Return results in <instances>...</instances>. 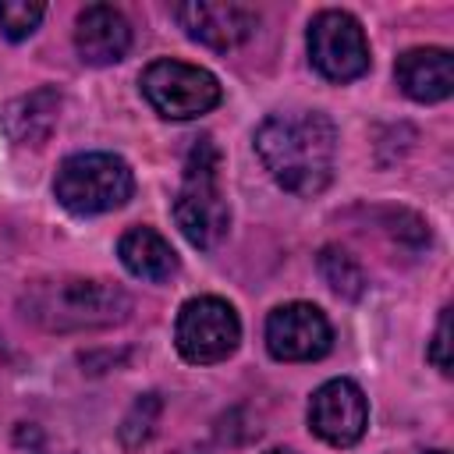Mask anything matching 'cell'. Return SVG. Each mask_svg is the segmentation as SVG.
<instances>
[{"label": "cell", "mask_w": 454, "mask_h": 454, "mask_svg": "<svg viewBox=\"0 0 454 454\" xmlns=\"http://www.w3.org/2000/svg\"><path fill=\"white\" fill-rule=\"evenodd\" d=\"M255 153L291 195H319L333 177L337 128L319 110L270 114L255 131Z\"/></svg>", "instance_id": "cell-1"}, {"label": "cell", "mask_w": 454, "mask_h": 454, "mask_svg": "<svg viewBox=\"0 0 454 454\" xmlns=\"http://www.w3.org/2000/svg\"><path fill=\"white\" fill-rule=\"evenodd\" d=\"M21 309L32 323L53 333L103 330L128 316L131 298L124 287L92 277H50L35 280L21 294Z\"/></svg>", "instance_id": "cell-2"}, {"label": "cell", "mask_w": 454, "mask_h": 454, "mask_svg": "<svg viewBox=\"0 0 454 454\" xmlns=\"http://www.w3.org/2000/svg\"><path fill=\"white\" fill-rule=\"evenodd\" d=\"M174 220L195 248H216L231 231V206L220 188V153L209 138H199L184 163V177L174 199Z\"/></svg>", "instance_id": "cell-3"}, {"label": "cell", "mask_w": 454, "mask_h": 454, "mask_svg": "<svg viewBox=\"0 0 454 454\" xmlns=\"http://www.w3.org/2000/svg\"><path fill=\"white\" fill-rule=\"evenodd\" d=\"M135 192L131 167L114 153H74L57 167L53 195L74 216H96L124 206Z\"/></svg>", "instance_id": "cell-4"}, {"label": "cell", "mask_w": 454, "mask_h": 454, "mask_svg": "<svg viewBox=\"0 0 454 454\" xmlns=\"http://www.w3.org/2000/svg\"><path fill=\"white\" fill-rule=\"evenodd\" d=\"M142 96L145 103L167 117V121H192V117H202L209 114L220 99H223V89L216 82L213 71L199 67V64H184V60H153L142 78Z\"/></svg>", "instance_id": "cell-5"}, {"label": "cell", "mask_w": 454, "mask_h": 454, "mask_svg": "<svg viewBox=\"0 0 454 454\" xmlns=\"http://www.w3.org/2000/svg\"><path fill=\"white\" fill-rule=\"evenodd\" d=\"M241 340V319L231 301L216 294L188 298L174 323V344L177 355L192 365H216L238 351Z\"/></svg>", "instance_id": "cell-6"}, {"label": "cell", "mask_w": 454, "mask_h": 454, "mask_svg": "<svg viewBox=\"0 0 454 454\" xmlns=\"http://www.w3.org/2000/svg\"><path fill=\"white\" fill-rule=\"evenodd\" d=\"M309 60L326 82H355L369 71V39L355 14L319 11L309 25Z\"/></svg>", "instance_id": "cell-7"}, {"label": "cell", "mask_w": 454, "mask_h": 454, "mask_svg": "<svg viewBox=\"0 0 454 454\" xmlns=\"http://www.w3.org/2000/svg\"><path fill=\"white\" fill-rule=\"evenodd\" d=\"M330 319L309 301L277 305L266 319V348L277 362H316L330 351Z\"/></svg>", "instance_id": "cell-8"}, {"label": "cell", "mask_w": 454, "mask_h": 454, "mask_svg": "<svg viewBox=\"0 0 454 454\" xmlns=\"http://www.w3.org/2000/svg\"><path fill=\"white\" fill-rule=\"evenodd\" d=\"M369 401L355 380H326L309 397V429L330 447H351L365 436Z\"/></svg>", "instance_id": "cell-9"}, {"label": "cell", "mask_w": 454, "mask_h": 454, "mask_svg": "<svg viewBox=\"0 0 454 454\" xmlns=\"http://www.w3.org/2000/svg\"><path fill=\"white\" fill-rule=\"evenodd\" d=\"M174 18L181 21V28L209 46V50H234L241 46L245 39H252L255 25H259V14L245 4H206V0H192V4H177L174 7Z\"/></svg>", "instance_id": "cell-10"}, {"label": "cell", "mask_w": 454, "mask_h": 454, "mask_svg": "<svg viewBox=\"0 0 454 454\" xmlns=\"http://www.w3.org/2000/svg\"><path fill=\"white\" fill-rule=\"evenodd\" d=\"M131 46V25L128 18L110 4H89L78 11L74 21V50L85 64L106 67L117 64Z\"/></svg>", "instance_id": "cell-11"}, {"label": "cell", "mask_w": 454, "mask_h": 454, "mask_svg": "<svg viewBox=\"0 0 454 454\" xmlns=\"http://www.w3.org/2000/svg\"><path fill=\"white\" fill-rule=\"evenodd\" d=\"M394 78L401 92L415 103H440L454 92V57L443 46H415L404 50L394 64Z\"/></svg>", "instance_id": "cell-12"}, {"label": "cell", "mask_w": 454, "mask_h": 454, "mask_svg": "<svg viewBox=\"0 0 454 454\" xmlns=\"http://www.w3.org/2000/svg\"><path fill=\"white\" fill-rule=\"evenodd\" d=\"M60 117V92L43 85L18 99H11L0 110V128L14 145H43Z\"/></svg>", "instance_id": "cell-13"}, {"label": "cell", "mask_w": 454, "mask_h": 454, "mask_svg": "<svg viewBox=\"0 0 454 454\" xmlns=\"http://www.w3.org/2000/svg\"><path fill=\"white\" fill-rule=\"evenodd\" d=\"M117 255H121V266L138 277V280H149V284H163L177 273V252L170 248V241L153 231V227H131L121 234L117 241Z\"/></svg>", "instance_id": "cell-14"}, {"label": "cell", "mask_w": 454, "mask_h": 454, "mask_svg": "<svg viewBox=\"0 0 454 454\" xmlns=\"http://www.w3.org/2000/svg\"><path fill=\"white\" fill-rule=\"evenodd\" d=\"M319 273L326 277V284H330L340 298H362V291H365V273H362V266H358L344 248H337V245H326V248L319 252Z\"/></svg>", "instance_id": "cell-15"}, {"label": "cell", "mask_w": 454, "mask_h": 454, "mask_svg": "<svg viewBox=\"0 0 454 454\" xmlns=\"http://www.w3.org/2000/svg\"><path fill=\"white\" fill-rule=\"evenodd\" d=\"M46 7L43 4H28V0H0V32L11 39V43H21L28 39L39 21H43Z\"/></svg>", "instance_id": "cell-16"}, {"label": "cell", "mask_w": 454, "mask_h": 454, "mask_svg": "<svg viewBox=\"0 0 454 454\" xmlns=\"http://www.w3.org/2000/svg\"><path fill=\"white\" fill-rule=\"evenodd\" d=\"M429 362L450 376V309L440 312V323H436V333H433V344H429Z\"/></svg>", "instance_id": "cell-17"}, {"label": "cell", "mask_w": 454, "mask_h": 454, "mask_svg": "<svg viewBox=\"0 0 454 454\" xmlns=\"http://www.w3.org/2000/svg\"><path fill=\"white\" fill-rule=\"evenodd\" d=\"M266 454H291V450H266Z\"/></svg>", "instance_id": "cell-18"}, {"label": "cell", "mask_w": 454, "mask_h": 454, "mask_svg": "<svg viewBox=\"0 0 454 454\" xmlns=\"http://www.w3.org/2000/svg\"><path fill=\"white\" fill-rule=\"evenodd\" d=\"M429 454H447V450H429Z\"/></svg>", "instance_id": "cell-19"}]
</instances>
